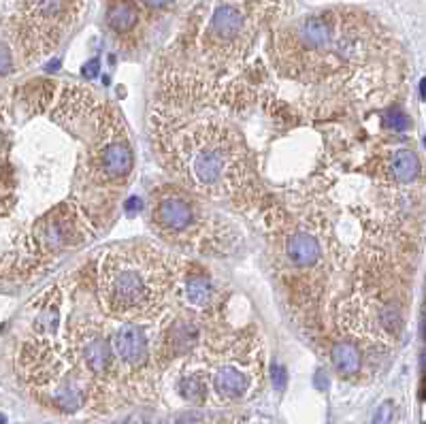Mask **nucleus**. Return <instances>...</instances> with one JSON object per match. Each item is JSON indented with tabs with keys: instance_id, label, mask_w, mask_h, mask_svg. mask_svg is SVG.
<instances>
[{
	"instance_id": "obj_1",
	"label": "nucleus",
	"mask_w": 426,
	"mask_h": 424,
	"mask_svg": "<svg viewBox=\"0 0 426 424\" xmlns=\"http://www.w3.org/2000/svg\"><path fill=\"white\" fill-rule=\"evenodd\" d=\"M153 145L165 165L190 190L220 200H241L254 190L243 139L220 118L158 111Z\"/></svg>"
},
{
	"instance_id": "obj_2",
	"label": "nucleus",
	"mask_w": 426,
	"mask_h": 424,
	"mask_svg": "<svg viewBox=\"0 0 426 424\" xmlns=\"http://www.w3.org/2000/svg\"><path fill=\"white\" fill-rule=\"evenodd\" d=\"M273 47L284 75L315 83L371 60L382 47V34L358 11L329 9L284 28Z\"/></svg>"
},
{
	"instance_id": "obj_3",
	"label": "nucleus",
	"mask_w": 426,
	"mask_h": 424,
	"mask_svg": "<svg viewBox=\"0 0 426 424\" xmlns=\"http://www.w3.org/2000/svg\"><path fill=\"white\" fill-rule=\"evenodd\" d=\"M175 256L149 243L106 249L98 264V296L106 313L124 320L153 315L175 288Z\"/></svg>"
},
{
	"instance_id": "obj_4",
	"label": "nucleus",
	"mask_w": 426,
	"mask_h": 424,
	"mask_svg": "<svg viewBox=\"0 0 426 424\" xmlns=\"http://www.w3.org/2000/svg\"><path fill=\"white\" fill-rule=\"evenodd\" d=\"M151 226L165 241L196 252H228L237 241L231 226L186 190L160 188L151 194Z\"/></svg>"
},
{
	"instance_id": "obj_5",
	"label": "nucleus",
	"mask_w": 426,
	"mask_h": 424,
	"mask_svg": "<svg viewBox=\"0 0 426 424\" xmlns=\"http://www.w3.org/2000/svg\"><path fill=\"white\" fill-rule=\"evenodd\" d=\"M20 369L34 397L53 409L73 413L88 403L90 376L77 364L69 348H60L49 339L28 341L20 356Z\"/></svg>"
},
{
	"instance_id": "obj_6",
	"label": "nucleus",
	"mask_w": 426,
	"mask_h": 424,
	"mask_svg": "<svg viewBox=\"0 0 426 424\" xmlns=\"http://www.w3.org/2000/svg\"><path fill=\"white\" fill-rule=\"evenodd\" d=\"M282 7V0H216L202 28L200 47L209 64L243 58Z\"/></svg>"
},
{
	"instance_id": "obj_7",
	"label": "nucleus",
	"mask_w": 426,
	"mask_h": 424,
	"mask_svg": "<svg viewBox=\"0 0 426 424\" xmlns=\"http://www.w3.org/2000/svg\"><path fill=\"white\" fill-rule=\"evenodd\" d=\"M85 0H20V39L32 58L56 47L75 26Z\"/></svg>"
},
{
	"instance_id": "obj_8",
	"label": "nucleus",
	"mask_w": 426,
	"mask_h": 424,
	"mask_svg": "<svg viewBox=\"0 0 426 424\" xmlns=\"http://www.w3.org/2000/svg\"><path fill=\"white\" fill-rule=\"evenodd\" d=\"M260 343L235 339L224 346L211 371V386L222 401H241L260 378Z\"/></svg>"
},
{
	"instance_id": "obj_9",
	"label": "nucleus",
	"mask_w": 426,
	"mask_h": 424,
	"mask_svg": "<svg viewBox=\"0 0 426 424\" xmlns=\"http://www.w3.org/2000/svg\"><path fill=\"white\" fill-rule=\"evenodd\" d=\"M90 173L100 184H120L132 173V147L116 111L102 116L90 153Z\"/></svg>"
},
{
	"instance_id": "obj_10",
	"label": "nucleus",
	"mask_w": 426,
	"mask_h": 424,
	"mask_svg": "<svg viewBox=\"0 0 426 424\" xmlns=\"http://www.w3.org/2000/svg\"><path fill=\"white\" fill-rule=\"evenodd\" d=\"M67 348L92 380H106L114 376L118 360L111 348V337L100 324H77Z\"/></svg>"
},
{
	"instance_id": "obj_11",
	"label": "nucleus",
	"mask_w": 426,
	"mask_h": 424,
	"mask_svg": "<svg viewBox=\"0 0 426 424\" xmlns=\"http://www.w3.org/2000/svg\"><path fill=\"white\" fill-rule=\"evenodd\" d=\"M88 226L75 207H58L43 216L32 231V241L41 254H58L62 249L81 245L85 241Z\"/></svg>"
},
{
	"instance_id": "obj_12",
	"label": "nucleus",
	"mask_w": 426,
	"mask_h": 424,
	"mask_svg": "<svg viewBox=\"0 0 426 424\" xmlns=\"http://www.w3.org/2000/svg\"><path fill=\"white\" fill-rule=\"evenodd\" d=\"M111 348L118 360V367H124L132 374L147 369L151 358L156 356V343L145 327L139 324H122L111 335Z\"/></svg>"
},
{
	"instance_id": "obj_13",
	"label": "nucleus",
	"mask_w": 426,
	"mask_h": 424,
	"mask_svg": "<svg viewBox=\"0 0 426 424\" xmlns=\"http://www.w3.org/2000/svg\"><path fill=\"white\" fill-rule=\"evenodd\" d=\"M284 254L290 260L292 267L307 269L320 262V258H322V247H320V241L311 233L294 231L284 241Z\"/></svg>"
},
{
	"instance_id": "obj_14",
	"label": "nucleus",
	"mask_w": 426,
	"mask_h": 424,
	"mask_svg": "<svg viewBox=\"0 0 426 424\" xmlns=\"http://www.w3.org/2000/svg\"><path fill=\"white\" fill-rule=\"evenodd\" d=\"M384 173L394 184H413L420 177V158L411 149H394L386 158Z\"/></svg>"
},
{
	"instance_id": "obj_15",
	"label": "nucleus",
	"mask_w": 426,
	"mask_h": 424,
	"mask_svg": "<svg viewBox=\"0 0 426 424\" xmlns=\"http://www.w3.org/2000/svg\"><path fill=\"white\" fill-rule=\"evenodd\" d=\"M362 348L354 339H341L331 348V362L341 378H354L362 369Z\"/></svg>"
},
{
	"instance_id": "obj_16",
	"label": "nucleus",
	"mask_w": 426,
	"mask_h": 424,
	"mask_svg": "<svg viewBox=\"0 0 426 424\" xmlns=\"http://www.w3.org/2000/svg\"><path fill=\"white\" fill-rule=\"evenodd\" d=\"M213 294H216V288H213L207 273H194L186 278L184 299H186V305L192 307L194 311H205L211 305Z\"/></svg>"
},
{
	"instance_id": "obj_17",
	"label": "nucleus",
	"mask_w": 426,
	"mask_h": 424,
	"mask_svg": "<svg viewBox=\"0 0 426 424\" xmlns=\"http://www.w3.org/2000/svg\"><path fill=\"white\" fill-rule=\"evenodd\" d=\"M139 22V9L132 0H111L109 11H106V24L118 34L130 32Z\"/></svg>"
},
{
	"instance_id": "obj_18",
	"label": "nucleus",
	"mask_w": 426,
	"mask_h": 424,
	"mask_svg": "<svg viewBox=\"0 0 426 424\" xmlns=\"http://www.w3.org/2000/svg\"><path fill=\"white\" fill-rule=\"evenodd\" d=\"M45 307L39 311L36 320H34V331L39 335H51L58 331L60 324V294L56 288H51L49 294L43 299Z\"/></svg>"
},
{
	"instance_id": "obj_19",
	"label": "nucleus",
	"mask_w": 426,
	"mask_h": 424,
	"mask_svg": "<svg viewBox=\"0 0 426 424\" xmlns=\"http://www.w3.org/2000/svg\"><path fill=\"white\" fill-rule=\"evenodd\" d=\"M179 388V395L186 399V401H192V403H202L207 399V380L205 376L200 374H190V376H184L177 384Z\"/></svg>"
},
{
	"instance_id": "obj_20",
	"label": "nucleus",
	"mask_w": 426,
	"mask_h": 424,
	"mask_svg": "<svg viewBox=\"0 0 426 424\" xmlns=\"http://www.w3.org/2000/svg\"><path fill=\"white\" fill-rule=\"evenodd\" d=\"M392 401H386V403H382L378 409H376V413H373V418H371V422L369 424H386L388 420H390V416H392Z\"/></svg>"
},
{
	"instance_id": "obj_21",
	"label": "nucleus",
	"mask_w": 426,
	"mask_h": 424,
	"mask_svg": "<svg viewBox=\"0 0 426 424\" xmlns=\"http://www.w3.org/2000/svg\"><path fill=\"white\" fill-rule=\"evenodd\" d=\"M386 122H388L390 126H394L397 130H401V128H405V126L409 124V118H407L399 107H394V109H390V111L386 114Z\"/></svg>"
},
{
	"instance_id": "obj_22",
	"label": "nucleus",
	"mask_w": 426,
	"mask_h": 424,
	"mask_svg": "<svg viewBox=\"0 0 426 424\" xmlns=\"http://www.w3.org/2000/svg\"><path fill=\"white\" fill-rule=\"evenodd\" d=\"M286 382H288L286 369H284L282 364H275V367H273V384H275V388H277V390H284V388H286Z\"/></svg>"
},
{
	"instance_id": "obj_23",
	"label": "nucleus",
	"mask_w": 426,
	"mask_h": 424,
	"mask_svg": "<svg viewBox=\"0 0 426 424\" xmlns=\"http://www.w3.org/2000/svg\"><path fill=\"white\" fill-rule=\"evenodd\" d=\"M11 71V54L0 45V75H5Z\"/></svg>"
},
{
	"instance_id": "obj_24",
	"label": "nucleus",
	"mask_w": 426,
	"mask_h": 424,
	"mask_svg": "<svg viewBox=\"0 0 426 424\" xmlns=\"http://www.w3.org/2000/svg\"><path fill=\"white\" fill-rule=\"evenodd\" d=\"M98 64H100V62H98L96 58H94V60H90V62L83 67V75H85L88 79H94V77L98 75Z\"/></svg>"
},
{
	"instance_id": "obj_25",
	"label": "nucleus",
	"mask_w": 426,
	"mask_h": 424,
	"mask_svg": "<svg viewBox=\"0 0 426 424\" xmlns=\"http://www.w3.org/2000/svg\"><path fill=\"white\" fill-rule=\"evenodd\" d=\"M173 424H202V420H200L198 416H190V413H186V416H179Z\"/></svg>"
},
{
	"instance_id": "obj_26",
	"label": "nucleus",
	"mask_w": 426,
	"mask_h": 424,
	"mask_svg": "<svg viewBox=\"0 0 426 424\" xmlns=\"http://www.w3.org/2000/svg\"><path fill=\"white\" fill-rule=\"evenodd\" d=\"M145 7H151V9H160V7H167L171 0H141Z\"/></svg>"
},
{
	"instance_id": "obj_27",
	"label": "nucleus",
	"mask_w": 426,
	"mask_h": 424,
	"mask_svg": "<svg viewBox=\"0 0 426 424\" xmlns=\"http://www.w3.org/2000/svg\"><path fill=\"white\" fill-rule=\"evenodd\" d=\"M0 424H7V416L5 413H0Z\"/></svg>"
}]
</instances>
